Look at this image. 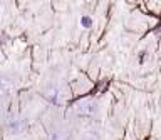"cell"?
<instances>
[{
	"label": "cell",
	"instance_id": "6",
	"mask_svg": "<svg viewBox=\"0 0 161 140\" xmlns=\"http://www.w3.org/2000/svg\"><path fill=\"white\" fill-rule=\"evenodd\" d=\"M82 25H84V27H91V25H92V22H91L89 17H84V18H82Z\"/></svg>",
	"mask_w": 161,
	"mask_h": 140
},
{
	"label": "cell",
	"instance_id": "1",
	"mask_svg": "<svg viewBox=\"0 0 161 140\" xmlns=\"http://www.w3.org/2000/svg\"><path fill=\"white\" fill-rule=\"evenodd\" d=\"M96 110H97V105L91 98H82L74 103V112L77 115H82V117H91L96 113Z\"/></svg>",
	"mask_w": 161,
	"mask_h": 140
},
{
	"label": "cell",
	"instance_id": "2",
	"mask_svg": "<svg viewBox=\"0 0 161 140\" xmlns=\"http://www.w3.org/2000/svg\"><path fill=\"white\" fill-rule=\"evenodd\" d=\"M25 127H27V122H25V118L22 117H17V115H14V117H8L7 123H5V128H7L8 133H20L24 132Z\"/></svg>",
	"mask_w": 161,
	"mask_h": 140
},
{
	"label": "cell",
	"instance_id": "3",
	"mask_svg": "<svg viewBox=\"0 0 161 140\" xmlns=\"http://www.w3.org/2000/svg\"><path fill=\"white\" fill-rule=\"evenodd\" d=\"M45 97L49 98V102H59V98H60L59 88L54 87V85H47V88H45Z\"/></svg>",
	"mask_w": 161,
	"mask_h": 140
},
{
	"label": "cell",
	"instance_id": "4",
	"mask_svg": "<svg viewBox=\"0 0 161 140\" xmlns=\"http://www.w3.org/2000/svg\"><path fill=\"white\" fill-rule=\"evenodd\" d=\"M7 92H10V83L0 80V93H7Z\"/></svg>",
	"mask_w": 161,
	"mask_h": 140
},
{
	"label": "cell",
	"instance_id": "5",
	"mask_svg": "<svg viewBox=\"0 0 161 140\" xmlns=\"http://www.w3.org/2000/svg\"><path fill=\"white\" fill-rule=\"evenodd\" d=\"M62 138H64V135L59 133V132H55V133L50 135V140H62Z\"/></svg>",
	"mask_w": 161,
	"mask_h": 140
}]
</instances>
